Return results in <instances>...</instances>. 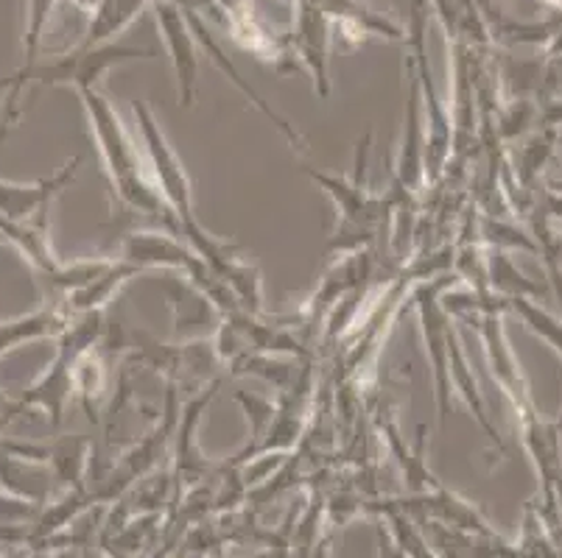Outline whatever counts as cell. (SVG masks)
Masks as SVG:
<instances>
[{
    "label": "cell",
    "instance_id": "cell-8",
    "mask_svg": "<svg viewBox=\"0 0 562 558\" xmlns=\"http://www.w3.org/2000/svg\"><path fill=\"white\" fill-rule=\"evenodd\" d=\"M155 18L162 31V39L171 54L173 79H177V101L182 110H191L199 95V48L193 29L188 23L182 7L171 0H155Z\"/></svg>",
    "mask_w": 562,
    "mask_h": 558
},
{
    "label": "cell",
    "instance_id": "cell-2",
    "mask_svg": "<svg viewBox=\"0 0 562 558\" xmlns=\"http://www.w3.org/2000/svg\"><path fill=\"white\" fill-rule=\"evenodd\" d=\"M372 135L367 132L364 140L359 143L356 151V166L347 176H336V173L316 171V168L303 166L311 182L319 184L322 191L328 193V198L336 207V229L330 235L328 246H325V258H347V254L364 252L367 246L381 235L383 224L392 215L386 196H375L367 184V153H370Z\"/></svg>",
    "mask_w": 562,
    "mask_h": 558
},
{
    "label": "cell",
    "instance_id": "cell-14",
    "mask_svg": "<svg viewBox=\"0 0 562 558\" xmlns=\"http://www.w3.org/2000/svg\"><path fill=\"white\" fill-rule=\"evenodd\" d=\"M451 388L453 391H459L462 402L468 406L470 417L476 419L479 428L484 430V436H487L490 442L498 447V453H504V439H501L498 428L490 422V413H487V408H484V397H482V391H479L476 380H473V368H470L468 355H464L462 341L457 338V332H453V338H451Z\"/></svg>",
    "mask_w": 562,
    "mask_h": 558
},
{
    "label": "cell",
    "instance_id": "cell-20",
    "mask_svg": "<svg viewBox=\"0 0 562 558\" xmlns=\"http://www.w3.org/2000/svg\"><path fill=\"white\" fill-rule=\"evenodd\" d=\"M233 397L235 402L244 408V413H247L249 424H252V436L258 439V442H263V436L269 433V428H272L274 417H278V402L255 397V394H247V391H235Z\"/></svg>",
    "mask_w": 562,
    "mask_h": 558
},
{
    "label": "cell",
    "instance_id": "cell-7",
    "mask_svg": "<svg viewBox=\"0 0 562 558\" xmlns=\"http://www.w3.org/2000/svg\"><path fill=\"white\" fill-rule=\"evenodd\" d=\"M157 50L137 48V45L106 43L95 48H76L68 56L54 61H37L29 81L45 90V87H76V90H99V81L106 70L135 59H155Z\"/></svg>",
    "mask_w": 562,
    "mask_h": 558
},
{
    "label": "cell",
    "instance_id": "cell-15",
    "mask_svg": "<svg viewBox=\"0 0 562 558\" xmlns=\"http://www.w3.org/2000/svg\"><path fill=\"white\" fill-rule=\"evenodd\" d=\"M149 3L151 0H99L79 48H95V45L112 43L121 31L130 29L132 20Z\"/></svg>",
    "mask_w": 562,
    "mask_h": 558
},
{
    "label": "cell",
    "instance_id": "cell-22",
    "mask_svg": "<svg viewBox=\"0 0 562 558\" xmlns=\"http://www.w3.org/2000/svg\"><path fill=\"white\" fill-rule=\"evenodd\" d=\"M551 422H554V428L560 430V433H562V406H560V413H557V417L551 419Z\"/></svg>",
    "mask_w": 562,
    "mask_h": 558
},
{
    "label": "cell",
    "instance_id": "cell-17",
    "mask_svg": "<svg viewBox=\"0 0 562 558\" xmlns=\"http://www.w3.org/2000/svg\"><path fill=\"white\" fill-rule=\"evenodd\" d=\"M487 269H490V291L504 296V299H515V296H520V299L538 301L540 296H543V288L531 283L529 276L513 263L509 252H504V249H493V252L487 254Z\"/></svg>",
    "mask_w": 562,
    "mask_h": 558
},
{
    "label": "cell",
    "instance_id": "cell-16",
    "mask_svg": "<svg viewBox=\"0 0 562 558\" xmlns=\"http://www.w3.org/2000/svg\"><path fill=\"white\" fill-rule=\"evenodd\" d=\"M137 274H143L137 265L126 263V260H121V258L112 260V265L99 276V280H93V283L87 285V288L76 291V294L68 296L63 305L68 307L70 316L90 314V310H104L106 301L117 294V288H121L126 280H132V276H137Z\"/></svg>",
    "mask_w": 562,
    "mask_h": 558
},
{
    "label": "cell",
    "instance_id": "cell-19",
    "mask_svg": "<svg viewBox=\"0 0 562 558\" xmlns=\"http://www.w3.org/2000/svg\"><path fill=\"white\" fill-rule=\"evenodd\" d=\"M507 310L509 314L518 316L526 327L538 338H543L546 344L562 357V319H557L554 314H549L546 307H540L535 299H507Z\"/></svg>",
    "mask_w": 562,
    "mask_h": 558
},
{
    "label": "cell",
    "instance_id": "cell-10",
    "mask_svg": "<svg viewBox=\"0 0 562 558\" xmlns=\"http://www.w3.org/2000/svg\"><path fill=\"white\" fill-rule=\"evenodd\" d=\"M121 260L137 265L140 271H180L188 280L204 269L202 258L193 252L191 246L180 235L168 232V229H140V232H130L121 240Z\"/></svg>",
    "mask_w": 562,
    "mask_h": 558
},
{
    "label": "cell",
    "instance_id": "cell-21",
    "mask_svg": "<svg viewBox=\"0 0 562 558\" xmlns=\"http://www.w3.org/2000/svg\"><path fill=\"white\" fill-rule=\"evenodd\" d=\"M540 204H543V209L549 213V218H562V196H557V193H546Z\"/></svg>",
    "mask_w": 562,
    "mask_h": 558
},
{
    "label": "cell",
    "instance_id": "cell-1",
    "mask_svg": "<svg viewBox=\"0 0 562 558\" xmlns=\"http://www.w3.org/2000/svg\"><path fill=\"white\" fill-rule=\"evenodd\" d=\"M79 99L87 112V121H90V132L95 137L101 160H104L112 198L126 213L140 215L146 221H155L160 229L180 235V218L171 213L166 198L157 191L149 166L137 153V146L132 143L130 132L124 129L112 101L99 90H79Z\"/></svg>",
    "mask_w": 562,
    "mask_h": 558
},
{
    "label": "cell",
    "instance_id": "cell-6",
    "mask_svg": "<svg viewBox=\"0 0 562 558\" xmlns=\"http://www.w3.org/2000/svg\"><path fill=\"white\" fill-rule=\"evenodd\" d=\"M132 115H135L137 132H140L143 148H146V166H149L157 191L166 198L171 213L180 218V224L193 221L196 218V213H193V184L188 179L186 166L168 143L166 132L160 129L155 112L146 101H132Z\"/></svg>",
    "mask_w": 562,
    "mask_h": 558
},
{
    "label": "cell",
    "instance_id": "cell-4",
    "mask_svg": "<svg viewBox=\"0 0 562 558\" xmlns=\"http://www.w3.org/2000/svg\"><path fill=\"white\" fill-rule=\"evenodd\" d=\"M459 274H442L437 280H428L412 294L414 307H417V321H420L423 344L434 368V391H437V422L439 430H446L448 413H451V316L442 307V296L457 288Z\"/></svg>",
    "mask_w": 562,
    "mask_h": 558
},
{
    "label": "cell",
    "instance_id": "cell-5",
    "mask_svg": "<svg viewBox=\"0 0 562 558\" xmlns=\"http://www.w3.org/2000/svg\"><path fill=\"white\" fill-rule=\"evenodd\" d=\"M180 238L191 246L193 252L202 258V263L227 285L235 294L244 314L263 316V283H260V271L252 263L241 260V246L235 240H222L202 229V224L193 221L180 224Z\"/></svg>",
    "mask_w": 562,
    "mask_h": 558
},
{
    "label": "cell",
    "instance_id": "cell-18",
    "mask_svg": "<svg viewBox=\"0 0 562 558\" xmlns=\"http://www.w3.org/2000/svg\"><path fill=\"white\" fill-rule=\"evenodd\" d=\"M106 388V368L104 361L95 350H90L87 355L79 357L76 363V375H74V391L76 399L85 408L87 419L93 424H99V402L104 399Z\"/></svg>",
    "mask_w": 562,
    "mask_h": 558
},
{
    "label": "cell",
    "instance_id": "cell-13",
    "mask_svg": "<svg viewBox=\"0 0 562 558\" xmlns=\"http://www.w3.org/2000/svg\"><path fill=\"white\" fill-rule=\"evenodd\" d=\"M70 314L63 301H45L34 314L20 316V319L0 321V357L9 355L18 346L40 338H59V332L68 327Z\"/></svg>",
    "mask_w": 562,
    "mask_h": 558
},
{
    "label": "cell",
    "instance_id": "cell-23",
    "mask_svg": "<svg viewBox=\"0 0 562 558\" xmlns=\"http://www.w3.org/2000/svg\"><path fill=\"white\" fill-rule=\"evenodd\" d=\"M3 243H7V238H3V232H0V246H3Z\"/></svg>",
    "mask_w": 562,
    "mask_h": 558
},
{
    "label": "cell",
    "instance_id": "cell-11",
    "mask_svg": "<svg viewBox=\"0 0 562 558\" xmlns=\"http://www.w3.org/2000/svg\"><path fill=\"white\" fill-rule=\"evenodd\" d=\"M79 166L81 153H76L59 171L45 179H37V182L20 184L0 179V218H7V221H34V218L50 215V204L63 196L65 187L74 182Z\"/></svg>",
    "mask_w": 562,
    "mask_h": 558
},
{
    "label": "cell",
    "instance_id": "cell-3",
    "mask_svg": "<svg viewBox=\"0 0 562 558\" xmlns=\"http://www.w3.org/2000/svg\"><path fill=\"white\" fill-rule=\"evenodd\" d=\"M104 310H90V314L70 316L68 327L56 338V355L48 363L43 375L25 388V391L14 394L20 413L25 411H45L54 428H59L68 411V402L76 397L74 391V375L76 363L81 355L104 341Z\"/></svg>",
    "mask_w": 562,
    "mask_h": 558
},
{
    "label": "cell",
    "instance_id": "cell-9",
    "mask_svg": "<svg viewBox=\"0 0 562 558\" xmlns=\"http://www.w3.org/2000/svg\"><path fill=\"white\" fill-rule=\"evenodd\" d=\"M291 54L314 79L319 101L330 99V18L314 3L297 0L294 29H291Z\"/></svg>",
    "mask_w": 562,
    "mask_h": 558
},
{
    "label": "cell",
    "instance_id": "cell-12",
    "mask_svg": "<svg viewBox=\"0 0 562 558\" xmlns=\"http://www.w3.org/2000/svg\"><path fill=\"white\" fill-rule=\"evenodd\" d=\"M182 12H186L188 23H191V29H193V37H196V43L202 45V50H204V54L211 56V61H213V65H216V68L222 70V73L227 76L229 81H233V87H235V90L241 92L244 99H249V104H252L255 110L260 112V115H263V117H269V121H272V126H274V129H278L280 135H283L285 140L291 143V148H297L300 153H305V151H308V143H305V137L300 135L297 129H294V123H289V121H285V117L280 115V112L274 110L272 104H266V101H263V95H260V92L255 90V87L249 84L247 79H244V76H241V70L235 68L233 61H229V56L224 54V50H222V45H218V43H216V37H213V34H211V29H207V25L202 23V18H199V14H196V9H182Z\"/></svg>",
    "mask_w": 562,
    "mask_h": 558
}]
</instances>
